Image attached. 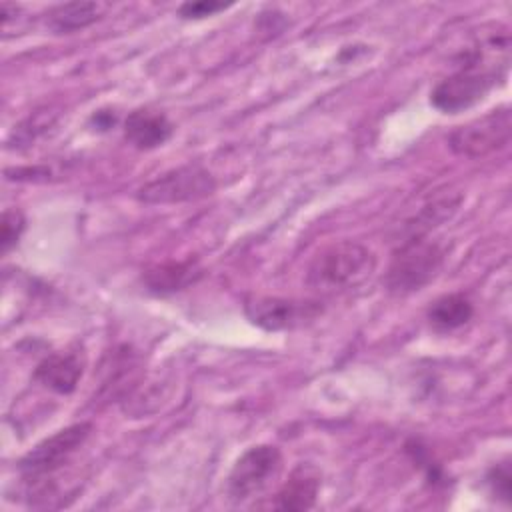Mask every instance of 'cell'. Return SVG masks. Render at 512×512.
I'll return each mask as SVG.
<instances>
[{"instance_id":"obj_14","label":"cell","mask_w":512,"mask_h":512,"mask_svg":"<svg viewBox=\"0 0 512 512\" xmlns=\"http://www.w3.org/2000/svg\"><path fill=\"white\" fill-rule=\"evenodd\" d=\"M24 228H26V218L18 208H6L2 212V236H0L2 254L10 252L18 244Z\"/></svg>"},{"instance_id":"obj_15","label":"cell","mask_w":512,"mask_h":512,"mask_svg":"<svg viewBox=\"0 0 512 512\" xmlns=\"http://www.w3.org/2000/svg\"><path fill=\"white\" fill-rule=\"evenodd\" d=\"M486 482L490 486V492L502 500L506 506L510 504V492H512V474H510V462L504 460L490 468Z\"/></svg>"},{"instance_id":"obj_6","label":"cell","mask_w":512,"mask_h":512,"mask_svg":"<svg viewBox=\"0 0 512 512\" xmlns=\"http://www.w3.org/2000/svg\"><path fill=\"white\" fill-rule=\"evenodd\" d=\"M282 452L272 444L248 448L232 466L226 482L228 496L236 502L264 492L282 470Z\"/></svg>"},{"instance_id":"obj_13","label":"cell","mask_w":512,"mask_h":512,"mask_svg":"<svg viewBox=\"0 0 512 512\" xmlns=\"http://www.w3.org/2000/svg\"><path fill=\"white\" fill-rule=\"evenodd\" d=\"M472 316H474V306H472L470 298L460 292L440 296L428 308V320L440 332H450V330L462 328L464 324H468L472 320Z\"/></svg>"},{"instance_id":"obj_3","label":"cell","mask_w":512,"mask_h":512,"mask_svg":"<svg viewBox=\"0 0 512 512\" xmlns=\"http://www.w3.org/2000/svg\"><path fill=\"white\" fill-rule=\"evenodd\" d=\"M90 434V422H76L38 442L18 464L24 482L52 480V476L84 446Z\"/></svg>"},{"instance_id":"obj_2","label":"cell","mask_w":512,"mask_h":512,"mask_svg":"<svg viewBox=\"0 0 512 512\" xmlns=\"http://www.w3.org/2000/svg\"><path fill=\"white\" fill-rule=\"evenodd\" d=\"M442 264V246L424 234H412L394 250L386 272V286L394 294L418 292L436 278Z\"/></svg>"},{"instance_id":"obj_16","label":"cell","mask_w":512,"mask_h":512,"mask_svg":"<svg viewBox=\"0 0 512 512\" xmlns=\"http://www.w3.org/2000/svg\"><path fill=\"white\" fill-rule=\"evenodd\" d=\"M230 4H224V2H216V0H202V2H186L178 8V14L182 18H188V20H196V18H206V16H212L224 8H228Z\"/></svg>"},{"instance_id":"obj_1","label":"cell","mask_w":512,"mask_h":512,"mask_svg":"<svg viewBox=\"0 0 512 512\" xmlns=\"http://www.w3.org/2000/svg\"><path fill=\"white\" fill-rule=\"evenodd\" d=\"M376 268V256L364 244L340 240L322 248L306 270V286L320 294H340L362 286Z\"/></svg>"},{"instance_id":"obj_11","label":"cell","mask_w":512,"mask_h":512,"mask_svg":"<svg viewBox=\"0 0 512 512\" xmlns=\"http://www.w3.org/2000/svg\"><path fill=\"white\" fill-rule=\"evenodd\" d=\"M202 276V266L196 258L158 262L144 270L142 282L154 294H172L194 284Z\"/></svg>"},{"instance_id":"obj_7","label":"cell","mask_w":512,"mask_h":512,"mask_svg":"<svg viewBox=\"0 0 512 512\" xmlns=\"http://www.w3.org/2000/svg\"><path fill=\"white\" fill-rule=\"evenodd\" d=\"M244 312L258 328L266 332H282L314 322L322 314V306L316 300L248 296L244 300Z\"/></svg>"},{"instance_id":"obj_10","label":"cell","mask_w":512,"mask_h":512,"mask_svg":"<svg viewBox=\"0 0 512 512\" xmlns=\"http://www.w3.org/2000/svg\"><path fill=\"white\" fill-rule=\"evenodd\" d=\"M174 126L164 112L138 108L124 120V138L138 150H152L168 142Z\"/></svg>"},{"instance_id":"obj_5","label":"cell","mask_w":512,"mask_h":512,"mask_svg":"<svg viewBox=\"0 0 512 512\" xmlns=\"http://www.w3.org/2000/svg\"><path fill=\"white\" fill-rule=\"evenodd\" d=\"M512 134V114L508 106L486 112L458 126L450 136L448 144L454 154L466 158H484L492 152L506 148Z\"/></svg>"},{"instance_id":"obj_12","label":"cell","mask_w":512,"mask_h":512,"mask_svg":"<svg viewBox=\"0 0 512 512\" xmlns=\"http://www.w3.org/2000/svg\"><path fill=\"white\" fill-rule=\"evenodd\" d=\"M106 10H108V4L104 2L58 4L48 12V26L54 32H76L94 24Z\"/></svg>"},{"instance_id":"obj_9","label":"cell","mask_w":512,"mask_h":512,"mask_svg":"<svg viewBox=\"0 0 512 512\" xmlns=\"http://www.w3.org/2000/svg\"><path fill=\"white\" fill-rule=\"evenodd\" d=\"M320 484H322L320 470L308 462H302L290 472L288 480L280 486L274 506L280 510H294V512L310 510L316 504Z\"/></svg>"},{"instance_id":"obj_8","label":"cell","mask_w":512,"mask_h":512,"mask_svg":"<svg viewBox=\"0 0 512 512\" xmlns=\"http://www.w3.org/2000/svg\"><path fill=\"white\" fill-rule=\"evenodd\" d=\"M86 360L80 352H52L34 370V380L56 394H72L82 378Z\"/></svg>"},{"instance_id":"obj_4","label":"cell","mask_w":512,"mask_h":512,"mask_svg":"<svg viewBox=\"0 0 512 512\" xmlns=\"http://www.w3.org/2000/svg\"><path fill=\"white\" fill-rule=\"evenodd\" d=\"M216 190L214 176L198 166L186 164L158 174L136 190V198L144 204H180L210 196Z\"/></svg>"}]
</instances>
